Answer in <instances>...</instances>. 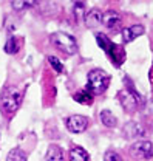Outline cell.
<instances>
[{
	"label": "cell",
	"mask_w": 153,
	"mask_h": 161,
	"mask_svg": "<svg viewBox=\"0 0 153 161\" xmlns=\"http://www.w3.org/2000/svg\"><path fill=\"white\" fill-rule=\"evenodd\" d=\"M108 85H110V75L105 73L104 70H91L88 73V82L85 88L90 90L93 95H102Z\"/></svg>",
	"instance_id": "1"
},
{
	"label": "cell",
	"mask_w": 153,
	"mask_h": 161,
	"mask_svg": "<svg viewBox=\"0 0 153 161\" xmlns=\"http://www.w3.org/2000/svg\"><path fill=\"white\" fill-rule=\"evenodd\" d=\"M22 92L17 87H6L0 95V105L6 113H14L20 105Z\"/></svg>",
	"instance_id": "2"
},
{
	"label": "cell",
	"mask_w": 153,
	"mask_h": 161,
	"mask_svg": "<svg viewBox=\"0 0 153 161\" xmlns=\"http://www.w3.org/2000/svg\"><path fill=\"white\" fill-rule=\"evenodd\" d=\"M50 40H51V43L60 50L62 53H65V54H74L77 51V43L74 37L73 36H68V34H65V33H54V34H51L50 36Z\"/></svg>",
	"instance_id": "3"
},
{
	"label": "cell",
	"mask_w": 153,
	"mask_h": 161,
	"mask_svg": "<svg viewBox=\"0 0 153 161\" xmlns=\"http://www.w3.org/2000/svg\"><path fill=\"white\" fill-rule=\"evenodd\" d=\"M96 40H97L99 47L108 54V58L113 60L116 65H119V64L124 60V51H122L116 43H113L107 36H104V34H96Z\"/></svg>",
	"instance_id": "4"
},
{
	"label": "cell",
	"mask_w": 153,
	"mask_h": 161,
	"mask_svg": "<svg viewBox=\"0 0 153 161\" xmlns=\"http://www.w3.org/2000/svg\"><path fill=\"white\" fill-rule=\"evenodd\" d=\"M130 155L138 160H149L153 155V144L150 141H136L130 146Z\"/></svg>",
	"instance_id": "5"
},
{
	"label": "cell",
	"mask_w": 153,
	"mask_h": 161,
	"mask_svg": "<svg viewBox=\"0 0 153 161\" xmlns=\"http://www.w3.org/2000/svg\"><path fill=\"white\" fill-rule=\"evenodd\" d=\"M119 101H121L125 112H134L138 108V104H139V96L136 92L122 90V92H119Z\"/></svg>",
	"instance_id": "6"
},
{
	"label": "cell",
	"mask_w": 153,
	"mask_h": 161,
	"mask_svg": "<svg viewBox=\"0 0 153 161\" xmlns=\"http://www.w3.org/2000/svg\"><path fill=\"white\" fill-rule=\"evenodd\" d=\"M65 124H67V129L71 133H82L88 125V119L82 115H73V116L67 118Z\"/></svg>",
	"instance_id": "7"
},
{
	"label": "cell",
	"mask_w": 153,
	"mask_h": 161,
	"mask_svg": "<svg viewBox=\"0 0 153 161\" xmlns=\"http://www.w3.org/2000/svg\"><path fill=\"white\" fill-rule=\"evenodd\" d=\"M141 34H144V26L142 25H133V26L122 30V40H124V43H128L136 37H139Z\"/></svg>",
	"instance_id": "8"
},
{
	"label": "cell",
	"mask_w": 153,
	"mask_h": 161,
	"mask_svg": "<svg viewBox=\"0 0 153 161\" xmlns=\"http://www.w3.org/2000/svg\"><path fill=\"white\" fill-rule=\"evenodd\" d=\"M102 23L105 25V28L115 30L121 25V17L116 11H107L105 14H102Z\"/></svg>",
	"instance_id": "9"
},
{
	"label": "cell",
	"mask_w": 153,
	"mask_h": 161,
	"mask_svg": "<svg viewBox=\"0 0 153 161\" xmlns=\"http://www.w3.org/2000/svg\"><path fill=\"white\" fill-rule=\"evenodd\" d=\"M85 26L87 28H90V30H93V28H97L101 23H102V13L99 11V9H93V11H90L85 17Z\"/></svg>",
	"instance_id": "10"
},
{
	"label": "cell",
	"mask_w": 153,
	"mask_h": 161,
	"mask_svg": "<svg viewBox=\"0 0 153 161\" xmlns=\"http://www.w3.org/2000/svg\"><path fill=\"white\" fill-rule=\"evenodd\" d=\"M124 133H125V136L127 138H141V136H144L145 135V132L136 124V122H128L125 127H124Z\"/></svg>",
	"instance_id": "11"
},
{
	"label": "cell",
	"mask_w": 153,
	"mask_h": 161,
	"mask_svg": "<svg viewBox=\"0 0 153 161\" xmlns=\"http://www.w3.org/2000/svg\"><path fill=\"white\" fill-rule=\"evenodd\" d=\"M70 161H90V157L85 149L82 147H73L70 152Z\"/></svg>",
	"instance_id": "12"
},
{
	"label": "cell",
	"mask_w": 153,
	"mask_h": 161,
	"mask_svg": "<svg viewBox=\"0 0 153 161\" xmlns=\"http://www.w3.org/2000/svg\"><path fill=\"white\" fill-rule=\"evenodd\" d=\"M46 161H63V150L59 146H50L46 152Z\"/></svg>",
	"instance_id": "13"
},
{
	"label": "cell",
	"mask_w": 153,
	"mask_h": 161,
	"mask_svg": "<svg viewBox=\"0 0 153 161\" xmlns=\"http://www.w3.org/2000/svg\"><path fill=\"white\" fill-rule=\"evenodd\" d=\"M99 118H101V122H102L105 127H115L116 124H117L116 116L110 112V110H102L101 115H99Z\"/></svg>",
	"instance_id": "14"
},
{
	"label": "cell",
	"mask_w": 153,
	"mask_h": 161,
	"mask_svg": "<svg viewBox=\"0 0 153 161\" xmlns=\"http://www.w3.org/2000/svg\"><path fill=\"white\" fill-rule=\"evenodd\" d=\"M73 98H74L76 102H80V104H91V102H93V93L85 88V90H82V92H77Z\"/></svg>",
	"instance_id": "15"
},
{
	"label": "cell",
	"mask_w": 153,
	"mask_h": 161,
	"mask_svg": "<svg viewBox=\"0 0 153 161\" xmlns=\"http://www.w3.org/2000/svg\"><path fill=\"white\" fill-rule=\"evenodd\" d=\"M19 48H20L19 39L14 37V36H11L9 39L6 40V43H5V51H6L8 54H16V53L19 51Z\"/></svg>",
	"instance_id": "16"
},
{
	"label": "cell",
	"mask_w": 153,
	"mask_h": 161,
	"mask_svg": "<svg viewBox=\"0 0 153 161\" xmlns=\"http://www.w3.org/2000/svg\"><path fill=\"white\" fill-rule=\"evenodd\" d=\"M6 161H26V155L22 149H13L8 157H6Z\"/></svg>",
	"instance_id": "17"
},
{
	"label": "cell",
	"mask_w": 153,
	"mask_h": 161,
	"mask_svg": "<svg viewBox=\"0 0 153 161\" xmlns=\"http://www.w3.org/2000/svg\"><path fill=\"white\" fill-rule=\"evenodd\" d=\"M84 9H85V3L84 2H76L74 3V17L77 22L84 19Z\"/></svg>",
	"instance_id": "18"
},
{
	"label": "cell",
	"mask_w": 153,
	"mask_h": 161,
	"mask_svg": "<svg viewBox=\"0 0 153 161\" xmlns=\"http://www.w3.org/2000/svg\"><path fill=\"white\" fill-rule=\"evenodd\" d=\"M11 5H13V8L14 9H17V11H22V9H26V8H30V6H33V5H36V2H11Z\"/></svg>",
	"instance_id": "19"
},
{
	"label": "cell",
	"mask_w": 153,
	"mask_h": 161,
	"mask_svg": "<svg viewBox=\"0 0 153 161\" xmlns=\"http://www.w3.org/2000/svg\"><path fill=\"white\" fill-rule=\"evenodd\" d=\"M48 62L51 64V67H53L57 73H62V71H63V65L60 64V60H59L56 56H48Z\"/></svg>",
	"instance_id": "20"
},
{
	"label": "cell",
	"mask_w": 153,
	"mask_h": 161,
	"mask_svg": "<svg viewBox=\"0 0 153 161\" xmlns=\"http://www.w3.org/2000/svg\"><path fill=\"white\" fill-rule=\"evenodd\" d=\"M104 161H124L116 152L113 150H108L107 153H105V157H104Z\"/></svg>",
	"instance_id": "21"
}]
</instances>
